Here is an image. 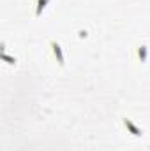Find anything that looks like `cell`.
<instances>
[{
  "instance_id": "obj_1",
  "label": "cell",
  "mask_w": 150,
  "mask_h": 151,
  "mask_svg": "<svg viewBox=\"0 0 150 151\" xmlns=\"http://www.w3.org/2000/svg\"><path fill=\"white\" fill-rule=\"evenodd\" d=\"M50 46H51V49H53V55H55V58H57L58 65H64V53H62V49H60V44H58V42H55V40H51V42H50Z\"/></svg>"
},
{
  "instance_id": "obj_3",
  "label": "cell",
  "mask_w": 150,
  "mask_h": 151,
  "mask_svg": "<svg viewBox=\"0 0 150 151\" xmlns=\"http://www.w3.org/2000/svg\"><path fill=\"white\" fill-rule=\"evenodd\" d=\"M50 0H37V9H36V16H41L42 14V11H44V7H46V4H48Z\"/></svg>"
},
{
  "instance_id": "obj_2",
  "label": "cell",
  "mask_w": 150,
  "mask_h": 151,
  "mask_svg": "<svg viewBox=\"0 0 150 151\" xmlns=\"http://www.w3.org/2000/svg\"><path fill=\"white\" fill-rule=\"evenodd\" d=\"M124 125H125V128H127V130H129L133 135H136V137H141V134H143V132H141V128H138V127H136V125H134L131 119L124 118Z\"/></svg>"
},
{
  "instance_id": "obj_4",
  "label": "cell",
  "mask_w": 150,
  "mask_h": 151,
  "mask_svg": "<svg viewBox=\"0 0 150 151\" xmlns=\"http://www.w3.org/2000/svg\"><path fill=\"white\" fill-rule=\"evenodd\" d=\"M138 53H140V58H141V62H145V60H147V47H145V46H141V49H140Z\"/></svg>"
}]
</instances>
